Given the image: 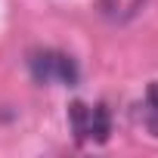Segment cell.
I'll return each instance as SVG.
<instances>
[{
	"instance_id": "3",
	"label": "cell",
	"mask_w": 158,
	"mask_h": 158,
	"mask_svg": "<svg viewBox=\"0 0 158 158\" xmlns=\"http://www.w3.org/2000/svg\"><path fill=\"white\" fill-rule=\"evenodd\" d=\"M143 124L152 136H158V81L149 84L146 99H143Z\"/></svg>"
},
{
	"instance_id": "1",
	"label": "cell",
	"mask_w": 158,
	"mask_h": 158,
	"mask_svg": "<svg viewBox=\"0 0 158 158\" xmlns=\"http://www.w3.org/2000/svg\"><path fill=\"white\" fill-rule=\"evenodd\" d=\"M68 124L77 143H106L112 133V115L102 102H71L68 106Z\"/></svg>"
},
{
	"instance_id": "2",
	"label": "cell",
	"mask_w": 158,
	"mask_h": 158,
	"mask_svg": "<svg viewBox=\"0 0 158 158\" xmlns=\"http://www.w3.org/2000/svg\"><path fill=\"white\" fill-rule=\"evenodd\" d=\"M28 71L37 84H62V87L77 84L74 59L68 53H59V50H34L28 56Z\"/></svg>"
}]
</instances>
